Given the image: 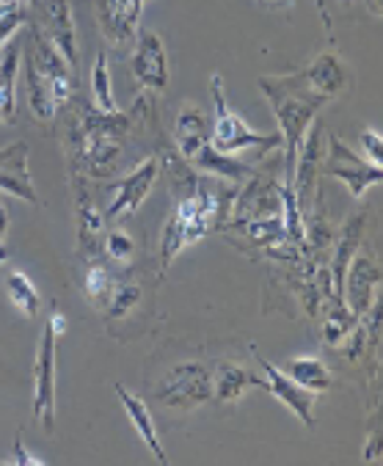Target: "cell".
<instances>
[{
  "label": "cell",
  "mask_w": 383,
  "mask_h": 466,
  "mask_svg": "<svg viewBox=\"0 0 383 466\" xmlns=\"http://www.w3.org/2000/svg\"><path fill=\"white\" fill-rule=\"evenodd\" d=\"M157 174H160V163L155 157L141 160L125 179H119L114 185V199H111V205L106 210V218L116 221V218H125V216L138 213L141 205L146 202V197L155 188Z\"/></svg>",
  "instance_id": "obj_14"
},
{
  "label": "cell",
  "mask_w": 383,
  "mask_h": 466,
  "mask_svg": "<svg viewBox=\"0 0 383 466\" xmlns=\"http://www.w3.org/2000/svg\"><path fill=\"white\" fill-rule=\"evenodd\" d=\"M361 318H356L348 307H345V301H337L334 304V309L328 312V318H326V329H323V339H326V345H331V348H339V345H345V339H348V334L356 329V323H358Z\"/></svg>",
  "instance_id": "obj_27"
},
{
  "label": "cell",
  "mask_w": 383,
  "mask_h": 466,
  "mask_svg": "<svg viewBox=\"0 0 383 466\" xmlns=\"http://www.w3.org/2000/svg\"><path fill=\"white\" fill-rule=\"evenodd\" d=\"M174 144L176 152L185 163L194 160L207 144H210V130H207V119L202 114V108L197 103H185L176 114V125H174Z\"/></svg>",
  "instance_id": "obj_18"
},
{
  "label": "cell",
  "mask_w": 383,
  "mask_h": 466,
  "mask_svg": "<svg viewBox=\"0 0 383 466\" xmlns=\"http://www.w3.org/2000/svg\"><path fill=\"white\" fill-rule=\"evenodd\" d=\"M12 463H20V466H42V458H34L31 452H25L23 436H20V433H17V439H15V458H12Z\"/></svg>",
  "instance_id": "obj_33"
},
{
  "label": "cell",
  "mask_w": 383,
  "mask_h": 466,
  "mask_svg": "<svg viewBox=\"0 0 383 466\" xmlns=\"http://www.w3.org/2000/svg\"><path fill=\"white\" fill-rule=\"evenodd\" d=\"M116 282H114V273L97 259V262H91L86 276H83V293L88 299L91 307H97V309H106L111 293H114Z\"/></svg>",
  "instance_id": "obj_25"
},
{
  "label": "cell",
  "mask_w": 383,
  "mask_h": 466,
  "mask_svg": "<svg viewBox=\"0 0 383 466\" xmlns=\"http://www.w3.org/2000/svg\"><path fill=\"white\" fill-rule=\"evenodd\" d=\"M25 25V6H15V9H6L0 15V50H4L12 36Z\"/></svg>",
  "instance_id": "obj_31"
},
{
  "label": "cell",
  "mask_w": 383,
  "mask_h": 466,
  "mask_svg": "<svg viewBox=\"0 0 383 466\" xmlns=\"http://www.w3.org/2000/svg\"><path fill=\"white\" fill-rule=\"evenodd\" d=\"M20 4H23V6H31V4H34V0H20Z\"/></svg>",
  "instance_id": "obj_39"
},
{
  "label": "cell",
  "mask_w": 383,
  "mask_h": 466,
  "mask_svg": "<svg viewBox=\"0 0 383 466\" xmlns=\"http://www.w3.org/2000/svg\"><path fill=\"white\" fill-rule=\"evenodd\" d=\"M9 224H12V218H9L6 208H4V205H0V240H4V235L9 232Z\"/></svg>",
  "instance_id": "obj_35"
},
{
  "label": "cell",
  "mask_w": 383,
  "mask_h": 466,
  "mask_svg": "<svg viewBox=\"0 0 383 466\" xmlns=\"http://www.w3.org/2000/svg\"><path fill=\"white\" fill-rule=\"evenodd\" d=\"M133 50V77L146 91H166L171 83V64L168 50L160 34L155 31H138Z\"/></svg>",
  "instance_id": "obj_10"
},
{
  "label": "cell",
  "mask_w": 383,
  "mask_h": 466,
  "mask_svg": "<svg viewBox=\"0 0 383 466\" xmlns=\"http://www.w3.org/2000/svg\"><path fill=\"white\" fill-rule=\"evenodd\" d=\"M323 157H326L323 125H320V119H315L307 138H304V144H301V149H298L296 174H293L296 202H298L304 216H307V210L312 208V202L317 197V177L323 174Z\"/></svg>",
  "instance_id": "obj_9"
},
{
  "label": "cell",
  "mask_w": 383,
  "mask_h": 466,
  "mask_svg": "<svg viewBox=\"0 0 383 466\" xmlns=\"http://www.w3.org/2000/svg\"><path fill=\"white\" fill-rule=\"evenodd\" d=\"M251 387L265 390V379H257L251 372L235 361H218L216 372H213V395L221 403H237Z\"/></svg>",
  "instance_id": "obj_21"
},
{
  "label": "cell",
  "mask_w": 383,
  "mask_h": 466,
  "mask_svg": "<svg viewBox=\"0 0 383 466\" xmlns=\"http://www.w3.org/2000/svg\"><path fill=\"white\" fill-rule=\"evenodd\" d=\"M155 395L166 409L194 411L213 398V372L202 361H179L166 370Z\"/></svg>",
  "instance_id": "obj_6"
},
{
  "label": "cell",
  "mask_w": 383,
  "mask_h": 466,
  "mask_svg": "<svg viewBox=\"0 0 383 466\" xmlns=\"http://www.w3.org/2000/svg\"><path fill=\"white\" fill-rule=\"evenodd\" d=\"M378 285H380V268L378 259L369 251H356L345 270V282H342V301L345 307L356 315L364 318L369 307L378 301Z\"/></svg>",
  "instance_id": "obj_11"
},
{
  "label": "cell",
  "mask_w": 383,
  "mask_h": 466,
  "mask_svg": "<svg viewBox=\"0 0 383 466\" xmlns=\"http://www.w3.org/2000/svg\"><path fill=\"white\" fill-rule=\"evenodd\" d=\"M91 106L103 114H119L116 100H114V77H111L108 53H97L91 66Z\"/></svg>",
  "instance_id": "obj_24"
},
{
  "label": "cell",
  "mask_w": 383,
  "mask_h": 466,
  "mask_svg": "<svg viewBox=\"0 0 383 466\" xmlns=\"http://www.w3.org/2000/svg\"><path fill=\"white\" fill-rule=\"evenodd\" d=\"M144 4L146 0H97V4H94L100 31L114 47H127L136 42L141 31Z\"/></svg>",
  "instance_id": "obj_15"
},
{
  "label": "cell",
  "mask_w": 383,
  "mask_h": 466,
  "mask_svg": "<svg viewBox=\"0 0 383 466\" xmlns=\"http://www.w3.org/2000/svg\"><path fill=\"white\" fill-rule=\"evenodd\" d=\"M106 251H108V257H111L114 262L130 265L133 257H136V240H133L125 229H114V232H108V238H106Z\"/></svg>",
  "instance_id": "obj_30"
},
{
  "label": "cell",
  "mask_w": 383,
  "mask_h": 466,
  "mask_svg": "<svg viewBox=\"0 0 383 466\" xmlns=\"http://www.w3.org/2000/svg\"><path fill=\"white\" fill-rule=\"evenodd\" d=\"M138 304H141V288H136V285H116L114 293H111V299H108V304H106L108 323L125 320Z\"/></svg>",
  "instance_id": "obj_29"
},
{
  "label": "cell",
  "mask_w": 383,
  "mask_h": 466,
  "mask_svg": "<svg viewBox=\"0 0 383 466\" xmlns=\"http://www.w3.org/2000/svg\"><path fill=\"white\" fill-rule=\"evenodd\" d=\"M320 9H323V0H320Z\"/></svg>",
  "instance_id": "obj_40"
},
{
  "label": "cell",
  "mask_w": 383,
  "mask_h": 466,
  "mask_svg": "<svg viewBox=\"0 0 383 466\" xmlns=\"http://www.w3.org/2000/svg\"><path fill=\"white\" fill-rule=\"evenodd\" d=\"M229 185H216L205 174L190 177L187 194H182L163 227L160 238V265L166 268L197 240H202L213 227L224 218V208L229 202Z\"/></svg>",
  "instance_id": "obj_2"
},
{
  "label": "cell",
  "mask_w": 383,
  "mask_h": 466,
  "mask_svg": "<svg viewBox=\"0 0 383 466\" xmlns=\"http://www.w3.org/2000/svg\"><path fill=\"white\" fill-rule=\"evenodd\" d=\"M281 370H284L293 381H298L304 390H309V392H315V395L328 392L331 384H334L331 370H328V364H326L320 356H296V359H287V361L281 364Z\"/></svg>",
  "instance_id": "obj_23"
},
{
  "label": "cell",
  "mask_w": 383,
  "mask_h": 466,
  "mask_svg": "<svg viewBox=\"0 0 383 466\" xmlns=\"http://www.w3.org/2000/svg\"><path fill=\"white\" fill-rule=\"evenodd\" d=\"M257 83L262 88V95L267 97V103L276 114V122H278V136H281V147H284V179H281V185H290L293 188L298 149H301L312 122L317 119L320 108L328 100L309 88V83L304 80L301 72L265 75Z\"/></svg>",
  "instance_id": "obj_1"
},
{
  "label": "cell",
  "mask_w": 383,
  "mask_h": 466,
  "mask_svg": "<svg viewBox=\"0 0 383 466\" xmlns=\"http://www.w3.org/2000/svg\"><path fill=\"white\" fill-rule=\"evenodd\" d=\"M47 326L53 329V334H55V337H61V334H66L69 320H66V315H64V312H53V318L47 320Z\"/></svg>",
  "instance_id": "obj_34"
},
{
  "label": "cell",
  "mask_w": 383,
  "mask_h": 466,
  "mask_svg": "<svg viewBox=\"0 0 383 466\" xmlns=\"http://www.w3.org/2000/svg\"><path fill=\"white\" fill-rule=\"evenodd\" d=\"M130 127L127 114H103L97 108H83L77 125V157L94 177H108L116 171L122 157V136Z\"/></svg>",
  "instance_id": "obj_4"
},
{
  "label": "cell",
  "mask_w": 383,
  "mask_h": 466,
  "mask_svg": "<svg viewBox=\"0 0 383 466\" xmlns=\"http://www.w3.org/2000/svg\"><path fill=\"white\" fill-rule=\"evenodd\" d=\"M254 356H257V364H259L262 372H265V390H267L284 409H290V411L304 422V428H315V403H317V395L309 392V390H304L298 381H293L290 376H287V372H284L278 364L262 359L257 350H254Z\"/></svg>",
  "instance_id": "obj_13"
},
{
  "label": "cell",
  "mask_w": 383,
  "mask_h": 466,
  "mask_svg": "<svg viewBox=\"0 0 383 466\" xmlns=\"http://www.w3.org/2000/svg\"><path fill=\"white\" fill-rule=\"evenodd\" d=\"M116 390V395H119V403L125 406V411H127V417H130V422H133V428H136V433L141 436V441L146 444V450L155 455V461H160V463H168V455H166V450H163V444H160V436H157V425H155V420H152V411H149V406L136 395V392H130L125 384H116L114 387Z\"/></svg>",
  "instance_id": "obj_20"
},
{
  "label": "cell",
  "mask_w": 383,
  "mask_h": 466,
  "mask_svg": "<svg viewBox=\"0 0 383 466\" xmlns=\"http://www.w3.org/2000/svg\"><path fill=\"white\" fill-rule=\"evenodd\" d=\"M55 339L53 329L45 326L34 361V417L47 433L55 425Z\"/></svg>",
  "instance_id": "obj_8"
},
{
  "label": "cell",
  "mask_w": 383,
  "mask_h": 466,
  "mask_svg": "<svg viewBox=\"0 0 383 466\" xmlns=\"http://www.w3.org/2000/svg\"><path fill=\"white\" fill-rule=\"evenodd\" d=\"M301 75L309 83V88L317 91V95L326 100L339 97L350 86V72H348L345 61L334 53H320L307 69H301Z\"/></svg>",
  "instance_id": "obj_19"
},
{
  "label": "cell",
  "mask_w": 383,
  "mask_h": 466,
  "mask_svg": "<svg viewBox=\"0 0 383 466\" xmlns=\"http://www.w3.org/2000/svg\"><path fill=\"white\" fill-rule=\"evenodd\" d=\"M6 293H9V301L25 315V318H36L39 309H42V299H39V290L31 279L23 273V270H12L9 279H6Z\"/></svg>",
  "instance_id": "obj_26"
},
{
  "label": "cell",
  "mask_w": 383,
  "mask_h": 466,
  "mask_svg": "<svg viewBox=\"0 0 383 466\" xmlns=\"http://www.w3.org/2000/svg\"><path fill=\"white\" fill-rule=\"evenodd\" d=\"M372 17H383V0H364Z\"/></svg>",
  "instance_id": "obj_36"
},
{
  "label": "cell",
  "mask_w": 383,
  "mask_h": 466,
  "mask_svg": "<svg viewBox=\"0 0 383 466\" xmlns=\"http://www.w3.org/2000/svg\"><path fill=\"white\" fill-rule=\"evenodd\" d=\"M364 229H367V216L364 210H356L345 218L339 235H337V248H334V257H331V265H328V279H331V293L334 299L342 301V282H345V270L350 265V259L356 257V251L361 248V238H364Z\"/></svg>",
  "instance_id": "obj_17"
},
{
  "label": "cell",
  "mask_w": 383,
  "mask_h": 466,
  "mask_svg": "<svg viewBox=\"0 0 383 466\" xmlns=\"http://www.w3.org/2000/svg\"><path fill=\"white\" fill-rule=\"evenodd\" d=\"M23 47L9 42L0 53V125H12L17 111V75H20Z\"/></svg>",
  "instance_id": "obj_22"
},
{
  "label": "cell",
  "mask_w": 383,
  "mask_h": 466,
  "mask_svg": "<svg viewBox=\"0 0 383 466\" xmlns=\"http://www.w3.org/2000/svg\"><path fill=\"white\" fill-rule=\"evenodd\" d=\"M28 157H31V149L25 141H15L0 149V191L39 208L42 199L34 185V177H31Z\"/></svg>",
  "instance_id": "obj_16"
},
{
  "label": "cell",
  "mask_w": 383,
  "mask_h": 466,
  "mask_svg": "<svg viewBox=\"0 0 383 466\" xmlns=\"http://www.w3.org/2000/svg\"><path fill=\"white\" fill-rule=\"evenodd\" d=\"M323 174L342 182L345 188L350 191V197L356 202H361L369 188L380 185L383 166H375V163L358 157L345 141H339L337 136H328V149H326V157H323Z\"/></svg>",
  "instance_id": "obj_7"
},
{
  "label": "cell",
  "mask_w": 383,
  "mask_h": 466,
  "mask_svg": "<svg viewBox=\"0 0 383 466\" xmlns=\"http://www.w3.org/2000/svg\"><path fill=\"white\" fill-rule=\"evenodd\" d=\"M103 232V216L97 213V208H94L88 202V197L80 199V208H77V238H80V248L88 251L94 243H97Z\"/></svg>",
  "instance_id": "obj_28"
},
{
  "label": "cell",
  "mask_w": 383,
  "mask_h": 466,
  "mask_svg": "<svg viewBox=\"0 0 383 466\" xmlns=\"http://www.w3.org/2000/svg\"><path fill=\"white\" fill-rule=\"evenodd\" d=\"M210 86H213V103H216V119H213V130H210V141L218 152L224 155H240V152H248L254 149L257 155H265L276 147H281V136L276 133H257L251 130L227 103V95H224V77L216 72L210 77Z\"/></svg>",
  "instance_id": "obj_5"
},
{
  "label": "cell",
  "mask_w": 383,
  "mask_h": 466,
  "mask_svg": "<svg viewBox=\"0 0 383 466\" xmlns=\"http://www.w3.org/2000/svg\"><path fill=\"white\" fill-rule=\"evenodd\" d=\"M39 31L53 42V47L66 58L69 66H77L80 50H77V28L69 0H34Z\"/></svg>",
  "instance_id": "obj_12"
},
{
  "label": "cell",
  "mask_w": 383,
  "mask_h": 466,
  "mask_svg": "<svg viewBox=\"0 0 383 466\" xmlns=\"http://www.w3.org/2000/svg\"><path fill=\"white\" fill-rule=\"evenodd\" d=\"M361 149H364L369 163L383 166V136L375 127H364L361 130Z\"/></svg>",
  "instance_id": "obj_32"
},
{
  "label": "cell",
  "mask_w": 383,
  "mask_h": 466,
  "mask_svg": "<svg viewBox=\"0 0 383 466\" xmlns=\"http://www.w3.org/2000/svg\"><path fill=\"white\" fill-rule=\"evenodd\" d=\"M265 4H270V6H287L290 0H265Z\"/></svg>",
  "instance_id": "obj_38"
},
{
  "label": "cell",
  "mask_w": 383,
  "mask_h": 466,
  "mask_svg": "<svg viewBox=\"0 0 383 466\" xmlns=\"http://www.w3.org/2000/svg\"><path fill=\"white\" fill-rule=\"evenodd\" d=\"M9 257H12V251L4 246V240H0V265H4V262H9Z\"/></svg>",
  "instance_id": "obj_37"
},
{
  "label": "cell",
  "mask_w": 383,
  "mask_h": 466,
  "mask_svg": "<svg viewBox=\"0 0 383 466\" xmlns=\"http://www.w3.org/2000/svg\"><path fill=\"white\" fill-rule=\"evenodd\" d=\"M34 47L28 61V103L39 122H53L58 108L72 100V91L77 86V75L66 58L53 47V42L34 25L31 31Z\"/></svg>",
  "instance_id": "obj_3"
}]
</instances>
